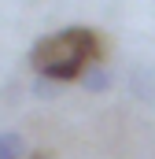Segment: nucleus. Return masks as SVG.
Returning a JSON list of instances; mask_svg holds the SVG:
<instances>
[{
    "label": "nucleus",
    "instance_id": "f03ea898",
    "mask_svg": "<svg viewBox=\"0 0 155 159\" xmlns=\"http://www.w3.org/2000/svg\"><path fill=\"white\" fill-rule=\"evenodd\" d=\"M129 85H133V96H140V100L155 104V70H152V67H133Z\"/></svg>",
    "mask_w": 155,
    "mask_h": 159
},
{
    "label": "nucleus",
    "instance_id": "f257e3e1",
    "mask_svg": "<svg viewBox=\"0 0 155 159\" xmlns=\"http://www.w3.org/2000/svg\"><path fill=\"white\" fill-rule=\"evenodd\" d=\"M100 59V37L89 26H63L30 48L33 70L52 81H78Z\"/></svg>",
    "mask_w": 155,
    "mask_h": 159
},
{
    "label": "nucleus",
    "instance_id": "20e7f679",
    "mask_svg": "<svg viewBox=\"0 0 155 159\" xmlns=\"http://www.w3.org/2000/svg\"><path fill=\"white\" fill-rule=\"evenodd\" d=\"M0 159H26V137L15 129L0 133Z\"/></svg>",
    "mask_w": 155,
    "mask_h": 159
},
{
    "label": "nucleus",
    "instance_id": "7ed1b4c3",
    "mask_svg": "<svg viewBox=\"0 0 155 159\" xmlns=\"http://www.w3.org/2000/svg\"><path fill=\"white\" fill-rule=\"evenodd\" d=\"M78 81H81V89H89V93H107V89H111V70L100 67V63H92Z\"/></svg>",
    "mask_w": 155,
    "mask_h": 159
},
{
    "label": "nucleus",
    "instance_id": "39448f33",
    "mask_svg": "<svg viewBox=\"0 0 155 159\" xmlns=\"http://www.w3.org/2000/svg\"><path fill=\"white\" fill-rule=\"evenodd\" d=\"M59 85H63V81H52V78H44V74H37V78H33V96H37V100L59 96Z\"/></svg>",
    "mask_w": 155,
    "mask_h": 159
}]
</instances>
